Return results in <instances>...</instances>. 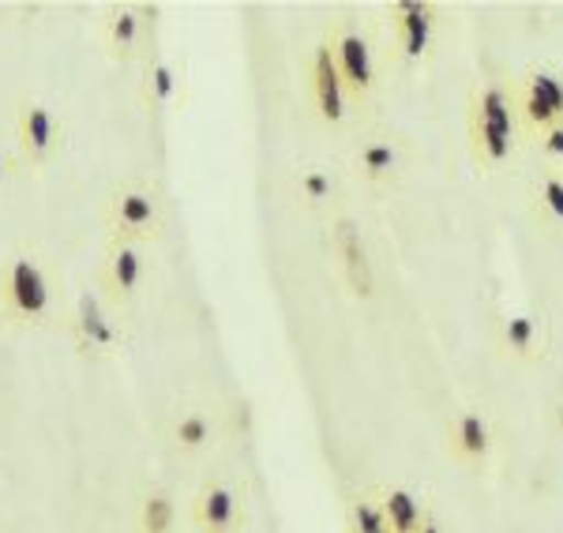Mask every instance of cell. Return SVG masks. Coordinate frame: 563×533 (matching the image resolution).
Listing matches in <instances>:
<instances>
[{
  "label": "cell",
  "instance_id": "6da1fadb",
  "mask_svg": "<svg viewBox=\"0 0 563 533\" xmlns=\"http://www.w3.org/2000/svg\"><path fill=\"white\" fill-rule=\"evenodd\" d=\"M522 124L515 110L511 79H481L470 95V147L477 166L499 169L519 151Z\"/></svg>",
  "mask_w": 563,
  "mask_h": 533
},
{
  "label": "cell",
  "instance_id": "7a4b0ae2",
  "mask_svg": "<svg viewBox=\"0 0 563 533\" xmlns=\"http://www.w3.org/2000/svg\"><path fill=\"white\" fill-rule=\"evenodd\" d=\"M53 315V278L38 252H12L0 259V320L42 327Z\"/></svg>",
  "mask_w": 563,
  "mask_h": 533
},
{
  "label": "cell",
  "instance_id": "3957f363",
  "mask_svg": "<svg viewBox=\"0 0 563 533\" xmlns=\"http://www.w3.org/2000/svg\"><path fill=\"white\" fill-rule=\"evenodd\" d=\"M102 222L109 230V241L143 248L147 241H158L162 230H166V203L147 185H121L109 192Z\"/></svg>",
  "mask_w": 563,
  "mask_h": 533
},
{
  "label": "cell",
  "instance_id": "277c9868",
  "mask_svg": "<svg viewBox=\"0 0 563 533\" xmlns=\"http://www.w3.org/2000/svg\"><path fill=\"white\" fill-rule=\"evenodd\" d=\"M515 110H519L522 132L541 135L563 124V71L560 68H526L519 79H511Z\"/></svg>",
  "mask_w": 563,
  "mask_h": 533
},
{
  "label": "cell",
  "instance_id": "5b68a950",
  "mask_svg": "<svg viewBox=\"0 0 563 533\" xmlns=\"http://www.w3.org/2000/svg\"><path fill=\"white\" fill-rule=\"evenodd\" d=\"M327 45L334 53V65L342 71V84H346L350 102L365 106L372 98V90L379 84L376 71V53H372L368 34L361 31L357 23H339L331 34H327Z\"/></svg>",
  "mask_w": 563,
  "mask_h": 533
},
{
  "label": "cell",
  "instance_id": "8992f818",
  "mask_svg": "<svg viewBox=\"0 0 563 533\" xmlns=\"http://www.w3.org/2000/svg\"><path fill=\"white\" fill-rule=\"evenodd\" d=\"M60 124L45 102H23L15 113V147H20V162L31 169L49 166L60 155Z\"/></svg>",
  "mask_w": 563,
  "mask_h": 533
},
{
  "label": "cell",
  "instance_id": "52a82bcc",
  "mask_svg": "<svg viewBox=\"0 0 563 533\" xmlns=\"http://www.w3.org/2000/svg\"><path fill=\"white\" fill-rule=\"evenodd\" d=\"M443 444H448V455L459 466H485L496 447L493 421H488V413L481 406H462L455 418L448 421V429H443Z\"/></svg>",
  "mask_w": 563,
  "mask_h": 533
},
{
  "label": "cell",
  "instance_id": "ba28073f",
  "mask_svg": "<svg viewBox=\"0 0 563 533\" xmlns=\"http://www.w3.org/2000/svg\"><path fill=\"white\" fill-rule=\"evenodd\" d=\"M143 275H147V259H143L140 245H121V241H109L102 270H98V289L109 304L124 309V304L135 301L143 286Z\"/></svg>",
  "mask_w": 563,
  "mask_h": 533
},
{
  "label": "cell",
  "instance_id": "9c48e42d",
  "mask_svg": "<svg viewBox=\"0 0 563 533\" xmlns=\"http://www.w3.org/2000/svg\"><path fill=\"white\" fill-rule=\"evenodd\" d=\"M331 241H334V252L342 259V275L353 289V297L368 301L376 293V270H372V256H368V245L361 237V225L350 219V214H334L331 219Z\"/></svg>",
  "mask_w": 563,
  "mask_h": 533
},
{
  "label": "cell",
  "instance_id": "30bf717a",
  "mask_svg": "<svg viewBox=\"0 0 563 533\" xmlns=\"http://www.w3.org/2000/svg\"><path fill=\"white\" fill-rule=\"evenodd\" d=\"M71 338H76V346L90 357H113L124 342L121 331H117V323L109 320L102 297L90 293V289L79 293L76 312H71Z\"/></svg>",
  "mask_w": 563,
  "mask_h": 533
},
{
  "label": "cell",
  "instance_id": "8fae6325",
  "mask_svg": "<svg viewBox=\"0 0 563 533\" xmlns=\"http://www.w3.org/2000/svg\"><path fill=\"white\" fill-rule=\"evenodd\" d=\"M308 79H312L316 116H320L323 124H331V129H339L350 113V95H346V84H342V71L334 65V53H331V45H327V38L316 45Z\"/></svg>",
  "mask_w": 563,
  "mask_h": 533
},
{
  "label": "cell",
  "instance_id": "7c38bea8",
  "mask_svg": "<svg viewBox=\"0 0 563 533\" xmlns=\"http://www.w3.org/2000/svg\"><path fill=\"white\" fill-rule=\"evenodd\" d=\"M192 519L199 533H241L244 496L225 481H207L192 500Z\"/></svg>",
  "mask_w": 563,
  "mask_h": 533
},
{
  "label": "cell",
  "instance_id": "4fadbf2b",
  "mask_svg": "<svg viewBox=\"0 0 563 533\" xmlns=\"http://www.w3.org/2000/svg\"><path fill=\"white\" fill-rule=\"evenodd\" d=\"M390 34L406 60L429 57L432 38H435V8L429 0H398L390 8Z\"/></svg>",
  "mask_w": 563,
  "mask_h": 533
},
{
  "label": "cell",
  "instance_id": "5bb4252c",
  "mask_svg": "<svg viewBox=\"0 0 563 533\" xmlns=\"http://www.w3.org/2000/svg\"><path fill=\"white\" fill-rule=\"evenodd\" d=\"M353 166H357V174L365 185L372 188H390L398 177H402V151H398V143L390 140V135H368V140H361L357 155H353Z\"/></svg>",
  "mask_w": 563,
  "mask_h": 533
},
{
  "label": "cell",
  "instance_id": "9a60e30c",
  "mask_svg": "<svg viewBox=\"0 0 563 533\" xmlns=\"http://www.w3.org/2000/svg\"><path fill=\"white\" fill-rule=\"evenodd\" d=\"M166 440H169V447L185 458L207 455L218 440V418H211L207 410H180L174 413V421H169Z\"/></svg>",
  "mask_w": 563,
  "mask_h": 533
},
{
  "label": "cell",
  "instance_id": "2e32d148",
  "mask_svg": "<svg viewBox=\"0 0 563 533\" xmlns=\"http://www.w3.org/2000/svg\"><path fill=\"white\" fill-rule=\"evenodd\" d=\"M376 492H379V508H384L387 533H417L421 530L429 503H424L413 489H406V485H387V489H376Z\"/></svg>",
  "mask_w": 563,
  "mask_h": 533
},
{
  "label": "cell",
  "instance_id": "e0dca14e",
  "mask_svg": "<svg viewBox=\"0 0 563 533\" xmlns=\"http://www.w3.org/2000/svg\"><path fill=\"white\" fill-rule=\"evenodd\" d=\"M143 8H129V4H121V8H113L109 12V20H106V45H109V53H113L117 60H129L140 53V45H143Z\"/></svg>",
  "mask_w": 563,
  "mask_h": 533
},
{
  "label": "cell",
  "instance_id": "ac0fdd59",
  "mask_svg": "<svg viewBox=\"0 0 563 533\" xmlns=\"http://www.w3.org/2000/svg\"><path fill=\"white\" fill-rule=\"evenodd\" d=\"M499 346L515 360L541 357V323L530 312H511L499 320Z\"/></svg>",
  "mask_w": 563,
  "mask_h": 533
},
{
  "label": "cell",
  "instance_id": "d6986e66",
  "mask_svg": "<svg viewBox=\"0 0 563 533\" xmlns=\"http://www.w3.org/2000/svg\"><path fill=\"white\" fill-rule=\"evenodd\" d=\"M177 90H180L177 68L162 53H147V65H143V102L151 110H166L177 98Z\"/></svg>",
  "mask_w": 563,
  "mask_h": 533
},
{
  "label": "cell",
  "instance_id": "ffe728a7",
  "mask_svg": "<svg viewBox=\"0 0 563 533\" xmlns=\"http://www.w3.org/2000/svg\"><path fill=\"white\" fill-rule=\"evenodd\" d=\"M346 533H387L384 508H379V492L376 489L353 492V500L346 508Z\"/></svg>",
  "mask_w": 563,
  "mask_h": 533
},
{
  "label": "cell",
  "instance_id": "44dd1931",
  "mask_svg": "<svg viewBox=\"0 0 563 533\" xmlns=\"http://www.w3.org/2000/svg\"><path fill=\"white\" fill-rule=\"evenodd\" d=\"M177 500L166 489H151L140 503V533H174Z\"/></svg>",
  "mask_w": 563,
  "mask_h": 533
},
{
  "label": "cell",
  "instance_id": "7402d4cb",
  "mask_svg": "<svg viewBox=\"0 0 563 533\" xmlns=\"http://www.w3.org/2000/svg\"><path fill=\"white\" fill-rule=\"evenodd\" d=\"M533 200H538V211L544 214V222L563 230V169H544L533 185Z\"/></svg>",
  "mask_w": 563,
  "mask_h": 533
},
{
  "label": "cell",
  "instance_id": "603a6c76",
  "mask_svg": "<svg viewBox=\"0 0 563 533\" xmlns=\"http://www.w3.org/2000/svg\"><path fill=\"white\" fill-rule=\"evenodd\" d=\"M297 196L308 203V207H323L334 200V177L327 174L320 166H305L297 169Z\"/></svg>",
  "mask_w": 563,
  "mask_h": 533
},
{
  "label": "cell",
  "instance_id": "cb8c5ba5",
  "mask_svg": "<svg viewBox=\"0 0 563 533\" xmlns=\"http://www.w3.org/2000/svg\"><path fill=\"white\" fill-rule=\"evenodd\" d=\"M538 140H541L544 162H549L552 169H563V124H556V129H549V132H541Z\"/></svg>",
  "mask_w": 563,
  "mask_h": 533
},
{
  "label": "cell",
  "instance_id": "d4e9b609",
  "mask_svg": "<svg viewBox=\"0 0 563 533\" xmlns=\"http://www.w3.org/2000/svg\"><path fill=\"white\" fill-rule=\"evenodd\" d=\"M417 533H448V530H443V522L435 519V511L429 508V511H424V522H421V530H417Z\"/></svg>",
  "mask_w": 563,
  "mask_h": 533
},
{
  "label": "cell",
  "instance_id": "484cf974",
  "mask_svg": "<svg viewBox=\"0 0 563 533\" xmlns=\"http://www.w3.org/2000/svg\"><path fill=\"white\" fill-rule=\"evenodd\" d=\"M8 166H12V158H8V151L0 147V185H4V177H8Z\"/></svg>",
  "mask_w": 563,
  "mask_h": 533
}]
</instances>
